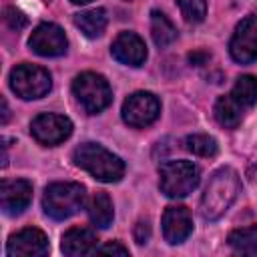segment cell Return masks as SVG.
Listing matches in <instances>:
<instances>
[{
	"label": "cell",
	"instance_id": "1",
	"mask_svg": "<svg viewBox=\"0 0 257 257\" xmlns=\"http://www.w3.org/2000/svg\"><path fill=\"white\" fill-rule=\"evenodd\" d=\"M241 191V181L235 169L231 167H221L219 171L213 173L209 179V185L203 193L201 199V215L207 221H217L221 219L227 209L233 205Z\"/></svg>",
	"mask_w": 257,
	"mask_h": 257
},
{
	"label": "cell",
	"instance_id": "2",
	"mask_svg": "<svg viewBox=\"0 0 257 257\" xmlns=\"http://www.w3.org/2000/svg\"><path fill=\"white\" fill-rule=\"evenodd\" d=\"M72 161L76 167L102 183H116L124 175V163L98 143H82L74 149Z\"/></svg>",
	"mask_w": 257,
	"mask_h": 257
},
{
	"label": "cell",
	"instance_id": "3",
	"mask_svg": "<svg viewBox=\"0 0 257 257\" xmlns=\"http://www.w3.org/2000/svg\"><path fill=\"white\" fill-rule=\"evenodd\" d=\"M86 191L80 183H50L42 195V209L54 221L76 215L84 205Z\"/></svg>",
	"mask_w": 257,
	"mask_h": 257
},
{
	"label": "cell",
	"instance_id": "4",
	"mask_svg": "<svg viewBox=\"0 0 257 257\" xmlns=\"http://www.w3.org/2000/svg\"><path fill=\"white\" fill-rule=\"evenodd\" d=\"M199 167L191 161H167L159 167V187L171 199L193 193L199 185Z\"/></svg>",
	"mask_w": 257,
	"mask_h": 257
},
{
	"label": "cell",
	"instance_id": "5",
	"mask_svg": "<svg viewBox=\"0 0 257 257\" xmlns=\"http://www.w3.org/2000/svg\"><path fill=\"white\" fill-rule=\"evenodd\" d=\"M72 92L80 106L88 114H96L104 110L112 100V90L102 74L82 72L72 80Z\"/></svg>",
	"mask_w": 257,
	"mask_h": 257
},
{
	"label": "cell",
	"instance_id": "6",
	"mask_svg": "<svg viewBox=\"0 0 257 257\" xmlns=\"http://www.w3.org/2000/svg\"><path fill=\"white\" fill-rule=\"evenodd\" d=\"M50 86H52V80L48 70L38 64L22 62L14 66L10 72V88L16 92V96L24 100L42 98L44 94H48Z\"/></svg>",
	"mask_w": 257,
	"mask_h": 257
},
{
	"label": "cell",
	"instance_id": "7",
	"mask_svg": "<svg viewBox=\"0 0 257 257\" xmlns=\"http://www.w3.org/2000/svg\"><path fill=\"white\" fill-rule=\"evenodd\" d=\"M159 112H161L159 98L147 90L133 92L122 102V120L135 128H145V126L153 124L159 118Z\"/></svg>",
	"mask_w": 257,
	"mask_h": 257
},
{
	"label": "cell",
	"instance_id": "8",
	"mask_svg": "<svg viewBox=\"0 0 257 257\" xmlns=\"http://www.w3.org/2000/svg\"><path fill=\"white\" fill-rule=\"evenodd\" d=\"M30 133L32 137L46 147H54L60 145L62 141H66L72 133V122L68 116L64 114H56V112H42L38 116L32 118L30 122Z\"/></svg>",
	"mask_w": 257,
	"mask_h": 257
},
{
	"label": "cell",
	"instance_id": "9",
	"mask_svg": "<svg viewBox=\"0 0 257 257\" xmlns=\"http://www.w3.org/2000/svg\"><path fill=\"white\" fill-rule=\"evenodd\" d=\"M231 58L239 64H251L257 60V14L245 16L229 42Z\"/></svg>",
	"mask_w": 257,
	"mask_h": 257
},
{
	"label": "cell",
	"instance_id": "10",
	"mask_svg": "<svg viewBox=\"0 0 257 257\" xmlns=\"http://www.w3.org/2000/svg\"><path fill=\"white\" fill-rule=\"evenodd\" d=\"M28 46L32 48V52L40 56H60L66 52L68 40L60 26L52 22H42L32 30L28 38Z\"/></svg>",
	"mask_w": 257,
	"mask_h": 257
},
{
	"label": "cell",
	"instance_id": "11",
	"mask_svg": "<svg viewBox=\"0 0 257 257\" xmlns=\"http://www.w3.org/2000/svg\"><path fill=\"white\" fill-rule=\"evenodd\" d=\"M48 237L36 227H26L10 235L6 243V253L10 257H42L48 253Z\"/></svg>",
	"mask_w": 257,
	"mask_h": 257
},
{
	"label": "cell",
	"instance_id": "12",
	"mask_svg": "<svg viewBox=\"0 0 257 257\" xmlns=\"http://www.w3.org/2000/svg\"><path fill=\"white\" fill-rule=\"evenodd\" d=\"M32 201V185L26 179H4L0 185V207L4 215H20Z\"/></svg>",
	"mask_w": 257,
	"mask_h": 257
},
{
	"label": "cell",
	"instance_id": "13",
	"mask_svg": "<svg viewBox=\"0 0 257 257\" xmlns=\"http://www.w3.org/2000/svg\"><path fill=\"white\" fill-rule=\"evenodd\" d=\"M110 54L114 60L126 66H141L147 60V46L145 40L135 34V32H120L112 44H110Z\"/></svg>",
	"mask_w": 257,
	"mask_h": 257
},
{
	"label": "cell",
	"instance_id": "14",
	"mask_svg": "<svg viewBox=\"0 0 257 257\" xmlns=\"http://www.w3.org/2000/svg\"><path fill=\"white\" fill-rule=\"evenodd\" d=\"M193 231L191 213L181 205H171L163 213V235L165 241L171 245L183 243Z\"/></svg>",
	"mask_w": 257,
	"mask_h": 257
},
{
	"label": "cell",
	"instance_id": "15",
	"mask_svg": "<svg viewBox=\"0 0 257 257\" xmlns=\"http://www.w3.org/2000/svg\"><path fill=\"white\" fill-rule=\"evenodd\" d=\"M96 235L94 231L86 227H72L62 235L60 249L68 257H78V255H88L96 251Z\"/></svg>",
	"mask_w": 257,
	"mask_h": 257
},
{
	"label": "cell",
	"instance_id": "16",
	"mask_svg": "<svg viewBox=\"0 0 257 257\" xmlns=\"http://www.w3.org/2000/svg\"><path fill=\"white\" fill-rule=\"evenodd\" d=\"M243 106L231 96V94H225V96H219L215 100V106H213V114H215V120L225 126V128H237L243 120Z\"/></svg>",
	"mask_w": 257,
	"mask_h": 257
},
{
	"label": "cell",
	"instance_id": "17",
	"mask_svg": "<svg viewBox=\"0 0 257 257\" xmlns=\"http://www.w3.org/2000/svg\"><path fill=\"white\" fill-rule=\"evenodd\" d=\"M106 12L102 8H92V10H84L74 14V26L80 28V32L88 38H96L104 32L106 28Z\"/></svg>",
	"mask_w": 257,
	"mask_h": 257
},
{
	"label": "cell",
	"instance_id": "18",
	"mask_svg": "<svg viewBox=\"0 0 257 257\" xmlns=\"http://www.w3.org/2000/svg\"><path fill=\"white\" fill-rule=\"evenodd\" d=\"M151 34H153V40H155V44L159 48H165V46H169V44H173L177 40L175 24L161 10H153L151 12Z\"/></svg>",
	"mask_w": 257,
	"mask_h": 257
},
{
	"label": "cell",
	"instance_id": "19",
	"mask_svg": "<svg viewBox=\"0 0 257 257\" xmlns=\"http://www.w3.org/2000/svg\"><path fill=\"white\" fill-rule=\"evenodd\" d=\"M88 217H90V221H92L96 227H100V229H106V227L112 223V219H114V209H112L110 197H108L104 191L94 193V197H92V201H90V205H88Z\"/></svg>",
	"mask_w": 257,
	"mask_h": 257
},
{
	"label": "cell",
	"instance_id": "20",
	"mask_svg": "<svg viewBox=\"0 0 257 257\" xmlns=\"http://www.w3.org/2000/svg\"><path fill=\"white\" fill-rule=\"evenodd\" d=\"M227 243L237 253H245V255L257 253V223L231 231L227 237Z\"/></svg>",
	"mask_w": 257,
	"mask_h": 257
},
{
	"label": "cell",
	"instance_id": "21",
	"mask_svg": "<svg viewBox=\"0 0 257 257\" xmlns=\"http://www.w3.org/2000/svg\"><path fill=\"white\" fill-rule=\"evenodd\" d=\"M231 96L243 106V108H251L257 104V78L251 74H243L237 78Z\"/></svg>",
	"mask_w": 257,
	"mask_h": 257
},
{
	"label": "cell",
	"instance_id": "22",
	"mask_svg": "<svg viewBox=\"0 0 257 257\" xmlns=\"http://www.w3.org/2000/svg\"><path fill=\"white\" fill-rule=\"evenodd\" d=\"M185 147H187V151H191L197 157H215L217 151H219L217 141L209 135H203V133L189 135L185 139Z\"/></svg>",
	"mask_w": 257,
	"mask_h": 257
},
{
	"label": "cell",
	"instance_id": "23",
	"mask_svg": "<svg viewBox=\"0 0 257 257\" xmlns=\"http://www.w3.org/2000/svg\"><path fill=\"white\" fill-rule=\"evenodd\" d=\"M187 22H201L207 16V0H177Z\"/></svg>",
	"mask_w": 257,
	"mask_h": 257
},
{
	"label": "cell",
	"instance_id": "24",
	"mask_svg": "<svg viewBox=\"0 0 257 257\" xmlns=\"http://www.w3.org/2000/svg\"><path fill=\"white\" fill-rule=\"evenodd\" d=\"M4 22L12 28V30H22L24 26H26V22H28V18L24 16V12L22 10H18V8H14V6H8V8H4Z\"/></svg>",
	"mask_w": 257,
	"mask_h": 257
},
{
	"label": "cell",
	"instance_id": "25",
	"mask_svg": "<svg viewBox=\"0 0 257 257\" xmlns=\"http://www.w3.org/2000/svg\"><path fill=\"white\" fill-rule=\"evenodd\" d=\"M149 235H151L149 221H139V223H137V227H135V241H137L139 245H143V243H147Z\"/></svg>",
	"mask_w": 257,
	"mask_h": 257
},
{
	"label": "cell",
	"instance_id": "26",
	"mask_svg": "<svg viewBox=\"0 0 257 257\" xmlns=\"http://www.w3.org/2000/svg\"><path fill=\"white\" fill-rule=\"evenodd\" d=\"M96 253H112V255H128V249L124 245H120L118 241L106 243L102 247H96Z\"/></svg>",
	"mask_w": 257,
	"mask_h": 257
},
{
	"label": "cell",
	"instance_id": "27",
	"mask_svg": "<svg viewBox=\"0 0 257 257\" xmlns=\"http://www.w3.org/2000/svg\"><path fill=\"white\" fill-rule=\"evenodd\" d=\"M209 58H211V54H209V52H205V50H195V52H191V54H189V62H191V64H195V66H203Z\"/></svg>",
	"mask_w": 257,
	"mask_h": 257
},
{
	"label": "cell",
	"instance_id": "28",
	"mask_svg": "<svg viewBox=\"0 0 257 257\" xmlns=\"http://www.w3.org/2000/svg\"><path fill=\"white\" fill-rule=\"evenodd\" d=\"M6 120H8V104L2 98V124H6Z\"/></svg>",
	"mask_w": 257,
	"mask_h": 257
},
{
	"label": "cell",
	"instance_id": "29",
	"mask_svg": "<svg viewBox=\"0 0 257 257\" xmlns=\"http://www.w3.org/2000/svg\"><path fill=\"white\" fill-rule=\"evenodd\" d=\"M70 2H72V4H88L90 0H70Z\"/></svg>",
	"mask_w": 257,
	"mask_h": 257
},
{
	"label": "cell",
	"instance_id": "30",
	"mask_svg": "<svg viewBox=\"0 0 257 257\" xmlns=\"http://www.w3.org/2000/svg\"><path fill=\"white\" fill-rule=\"evenodd\" d=\"M126 2H131V0H126Z\"/></svg>",
	"mask_w": 257,
	"mask_h": 257
}]
</instances>
